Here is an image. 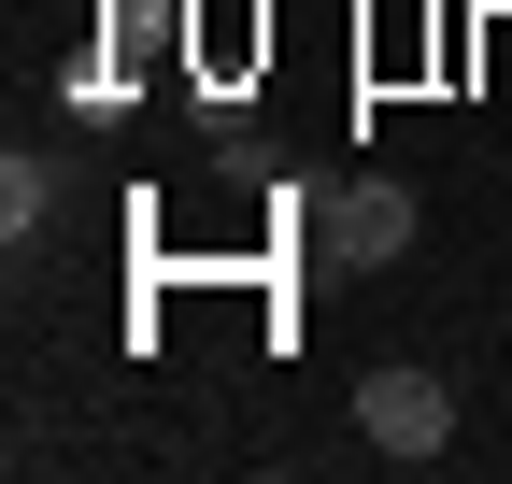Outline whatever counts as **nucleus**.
Returning <instances> with one entry per match:
<instances>
[{"instance_id":"obj_3","label":"nucleus","mask_w":512,"mask_h":484,"mask_svg":"<svg viewBox=\"0 0 512 484\" xmlns=\"http://www.w3.org/2000/svg\"><path fill=\"white\" fill-rule=\"evenodd\" d=\"M256 57H271V29H256L242 15V0H200V114H214V129H242V72H256Z\"/></svg>"},{"instance_id":"obj_4","label":"nucleus","mask_w":512,"mask_h":484,"mask_svg":"<svg viewBox=\"0 0 512 484\" xmlns=\"http://www.w3.org/2000/svg\"><path fill=\"white\" fill-rule=\"evenodd\" d=\"M43 214H57V171H43V157L15 143V157H0V228H15V242H29Z\"/></svg>"},{"instance_id":"obj_1","label":"nucleus","mask_w":512,"mask_h":484,"mask_svg":"<svg viewBox=\"0 0 512 484\" xmlns=\"http://www.w3.org/2000/svg\"><path fill=\"white\" fill-rule=\"evenodd\" d=\"M356 442L399 456V470H427L441 442H456V385H441V371H370L356 385Z\"/></svg>"},{"instance_id":"obj_2","label":"nucleus","mask_w":512,"mask_h":484,"mask_svg":"<svg viewBox=\"0 0 512 484\" xmlns=\"http://www.w3.org/2000/svg\"><path fill=\"white\" fill-rule=\"evenodd\" d=\"M313 214H328V257H413V186H384V171H370V186H328V200H313Z\"/></svg>"}]
</instances>
